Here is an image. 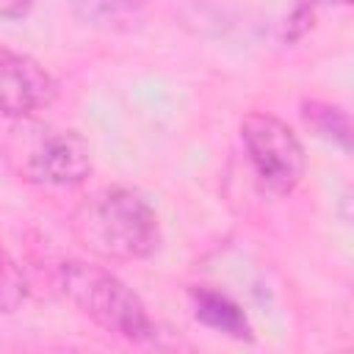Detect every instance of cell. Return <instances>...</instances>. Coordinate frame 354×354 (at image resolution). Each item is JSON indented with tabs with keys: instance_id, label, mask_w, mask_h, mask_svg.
<instances>
[{
	"instance_id": "cell-1",
	"label": "cell",
	"mask_w": 354,
	"mask_h": 354,
	"mask_svg": "<svg viewBox=\"0 0 354 354\" xmlns=\"http://www.w3.org/2000/svg\"><path fill=\"white\" fill-rule=\"evenodd\" d=\"M72 232L83 249L102 260H144L160 243L158 213L133 188H102L72 216Z\"/></svg>"
},
{
	"instance_id": "cell-2",
	"label": "cell",
	"mask_w": 354,
	"mask_h": 354,
	"mask_svg": "<svg viewBox=\"0 0 354 354\" xmlns=\"http://www.w3.org/2000/svg\"><path fill=\"white\" fill-rule=\"evenodd\" d=\"M58 288L83 315H88L105 332L130 343H147L155 337V324L138 293L108 268L83 260L61 263Z\"/></svg>"
},
{
	"instance_id": "cell-3",
	"label": "cell",
	"mask_w": 354,
	"mask_h": 354,
	"mask_svg": "<svg viewBox=\"0 0 354 354\" xmlns=\"http://www.w3.org/2000/svg\"><path fill=\"white\" fill-rule=\"evenodd\" d=\"M22 122L8 144V158L22 180L47 188H72L91 174V149L77 130Z\"/></svg>"
},
{
	"instance_id": "cell-4",
	"label": "cell",
	"mask_w": 354,
	"mask_h": 354,
	"mask_svg": "<svg viewBox=\"0 0 354 354\" xmlns=\"http://www.w3.org/2000/svg\"><path fill=\"white\" fill-rule=\"evenodd\" d=\"M241 141L257 177L271 196H288L304 177L307 155L299 136L274 113L252 111L241 122Z\"/></svg>"
},
{
	"instance_id": "cell-5",
	"label": "cell",
	"mask_w": 354,
	"mask_h": 354,
	"mask_svg": "<svg viewBox=\"0 0 354 354\" xmlns=\"http://www.w3.org/2000/svg\"><path fill=\"white\" fill-rule=\"evenodd\" d=\"M58 86L53 75L11 47L0 44V113L8 119H30L53 105Z\"/></svg>"
},
{
	"instance_id": "cell-6",
	"label": "cell",
	"mask_w": 354,
	"mask_h": 354,
	"mask_svg": "<svg viewBox=\"0 0 354 354\" xmlns=\"http://www.w3.org/2000/svg\"><path fill=\"white\" fill-rule=\"evenodd\" d=\"M191 307H194V318L210 329H216L218 335H227L232 340H252V324L246 318V313L241 310V304H235L230 296L210 290V288H191Z\"/></svg>"
},
{
	"instance_id": "cell-7",
	"label": "cell",
	"mask_w": 354,
	"mask_h": 354,
	"mask_svg": "<svg viewBox=\"0 0 354 354\" xmlns=\"http://www.w3.org/2000/svg\"><path fill=\"white\" fill-rule=\"evenodd\" d=\"M301 119L315 136L337 144L346 152L351 149V122L343 108L321 102V100H307L301 102Z\"/></svg>"
},
{
	"instance_id": "cell-8",
	"label": "cell",
	"mask_w": 354,
	"mask_h": 354,
	"mask_svg": "<svg viewBox=\"0 0 354 354\" xmlns=\"http://www.w3.org/2000/svg\"><path fill=\"white\" fill-rule=\"evenodd\" d=\"M147 0H72L75 14L83 22H94V25H119V22H130Z\"/></svg>"
},
{
	"instance_id": "cell-9",
	"label": "cell",
	"mask_w": 354,
	"mask_h": 354,
	"mask_svg": "<svg viewBox=\"0 0 354 354\" xmlns=\"http://www.w3.org/2000/svg\"><path fill=\"white\" fill-rule=\"evenodd\" d=\"M28 296L22 271L0 243V313H14Z\"/></svg>"
},
{
	"instance_id": "cell-10",
	"label": "cell",
	"mask_w": 354,
	"mask_h": 354,
	"mask_svg": "<svg viewBox=\"0 0 354 354\" xmlns=\"http://www.w3.org/2000/svg\"><path fill=\"white\" fill-rule=\"evenodd\" d=\"M348 3L351 0H296L290 17L285 22V39L288 41L301 39L313 28V22H315V17H318L321 8H335V6H348Z\"/></svg>"
},
{
	"instance_id": "cell-11",
	"label": "cell",
	"mask_w": 354,
	"mask_h": 354,
	"mask_svg": "<svg viewBox=\"0 0 354 354\" xmlns=\"http://www.w3.org/2000/svg\"><path fill=\"white\" fill-rule=\"evenodd\" d=\"M33 0H0V17L3 19H19L30 11Z\"/></svg>"
}]
</instances>
